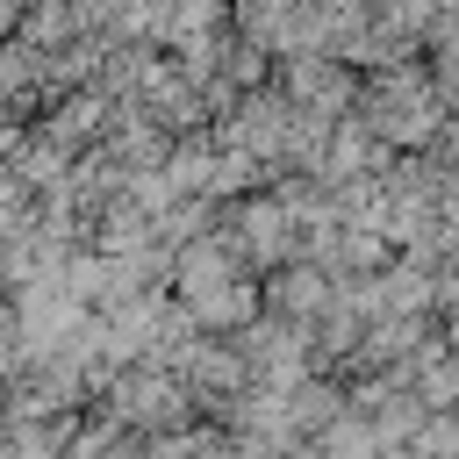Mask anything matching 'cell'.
I'll return each mask as SVG.
<instances>
[{
  "label": "cell",
  "mask_w": 459,
  "mask_h": 459,
  "mask_svg": "<svg viewBox=\"0 0 459 459\" xmlns=\"http://www.w3.org/2000/svg\"><path fill=\"white\" fill-rule=\"evenodd\" d=\"M437 115H445V100H437V86L423 79V72H387L373 93H366V129L380 136V143H430L437 136Z\"/></svg>",
  "instance_id": "obj_1"
},
{
  "label": "cell",
  "mask_w": 459,
  "mask_h": 459,
  "mask_svg": "<svg viewBox=\"0 0 459 459\" xmlns=\"http://www.w3.org/2000/svg\"><path fill=\"white\" fill-rule=\"evenodd\" d=\"M423 402H430V409H452V402H459V351L423 366Z\"/></svg>",
  "instance_id": "obj_2"
},
{
  "label": "cell",
  "mask_w": 459,
  "mask_h": 459,
  "mask_svg": "<svg viewBox=\"0 0 459 459\" xmlns=\"http://www.w3.org/2000/svg\"><path fill=\"white\" fill-rule=\"evenodd\" d=\"M366 158H373V143H366V136H351V143L337 136V165H366Z\"/></svg>",
  "instance_id": "obj_3"
}]
</instances>
